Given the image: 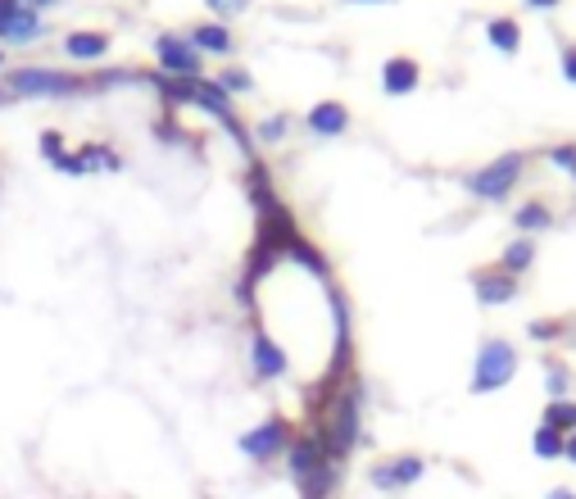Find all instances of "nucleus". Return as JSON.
<instances>
[{
    "label": "nucleus",
    "mask_w": 576,
    "mask_h": 499,
    "mask_svg": "<svg viewBox=\"0 0 576 499\" xmlns=\"http://www.w3.org/2000/svg\"><path fill=\"white\" fill-rule=\"evenodd\" d=\"M363 391L359 386H345V391H336L332 400L323 404V413H318V441H323V450H327V459L332 463H341V459H350V450L359 445V418H363Z\"/></svg>",
    "instance_id": "obj_1"
},
{
    "label": "nucleus",
    "mask_w": 576,
    "mask_h": 499,
    "mask_svg": "<svg viewBox=\"0 0 576 499\" xmlns=\"http://www.w3.org/2000/svg\"><path fill=\"white\" fill-rule=\"evenodd\" d=\"M5 91L10 96H78V91H87V78H73V73H59V69H41V64H23V69H14L10 78H5Z\"/></svg>",
    "instance_id": "obj_2"
},
{
    "label": "nucleus",
    "mask_w": 576,
    "mask_h": 499,
    "mask_svg": "<svg viewBox=\"0 0 576 499\" xmlns=\"http://www.w3.org/2000/svg\"><path fill=\"white\" fill-rule=\"evenodd\" d=\"M513 372H518V350L508 341H486L477 350V368H472V391L486 395V391H499V386L513 382Z\"/></svg>",
    "instance_id": "obj_3"
},
{
    "label": "nucleus",
    "mask_w": 576,
    "mask_h": 499,
    "mask_svg": "<svg viewBox=\"0 0 576 499\" xmlns=\"http://www.w3.org/2000/svg\"><path fill=\"white\" fill-rule=\"evenodd\" d=\"M522 168H527V155H499L490 159L486 168H477V173L468 177V191L477 200H504L513 186H518Z\"/></svg>",
    "instance_id": "obj_4"
},
{
    "label": "nucleus",
    "mask_w": 576,
    "mask_h": 499,
    "mask_svg": "<svg viewBox=\"0 0 576 499\" xmlns=\"http://www.w3.org/2000/svg\"><path fill=\"white\" fill-rule=\"evenodd\" d=\"M155 59H159V69H164L168 78H182V82L205 78V55H200L182 32H164V37L155 41Z\"/></svg>",
    "instance_id": "obj_5"
},
{
    "label": "nucleus",
    "mask_w": 576,
    "mask_h": 499,
    "mask_svg": "<svg viewBox=\"0 0 576 499\" xmlns=\"http://www.w3.org/2000/svg\"><path fill=\"white\" fill-rule=\"evenodd\" d=\"M286 445H291V422L286 418H268L241 436V454L254 463H268V459H277V454H286Z\"/></svg>",
    "instance_id": "obj_6"
},
{
    "label": "nucleus",
    "mask_w": 576,
    "mask_h": 499,
    "mask_svg": "<svg viewBox=\"0 0 576 499\" xmlns=\"http://www.w3.org/2000/svg\"><path fill=\"white\" fill-rule=\"evenodd\" d=\"M323 463H327V450H323V441H318V431H309V436H291V445H286V468H291L295 486H304Z\"/></svg>",
    "instance_id": "obj_7"
},
{
    "label": "nucleus",
    "mask_w": 576,
    "mask_h": 499,
    "mask_svg": "<svg viewBox=\"0 0 576 499\" xmlns=\"http://www.w3.org/2000/svg\"><path fill=\"white\" fill-rule=\"evenodd\" d=\"M250 368H254L259 382H277V377H286L291 359H286V350L268 332H254L250 336Z\"/></svg>",
    "instance_id": "obj_8"
},
{
    "label": "nucleus",
    "mask_w": 576,
    "mask_h": 499,
    "mask_svg": "<svg viewBox=\"0 0 576 499\" xmlns=\"http://www.w3.org/2000/svg\"><path fill=\"white\" fill-rule=\"evenodd\" d=\"M422 472H427V463H422L418 454H400V459L377 463V468L368 472V481H372L377 490H404V486H413Z\"/></svg>",
    "instance_id": "obj_9"
},
{
    "label": "nucleus",
    "mask_w": 576,
    "mask_h": 499,
    "mask_svg": "<svg viewBox=\"0 0 576 499\" xmlns=\"http://www.w3.org/2000/svg\"><path fill=\"white\" fill-rule=\"evenodd\" d=\"M418 82H422L418 59L391 55L386 64H381V91H386V96H409V91H418Z\"/></svg>",
    "instance_id": "obj_10"
},
{
    "label": "nucleus",
    "mask_w": 576,
    "mask_h": 499,
    "mask_svg": "<svg viewBox=\"0 0 576 499\" xmlns=\"http://www.w3.org/2000/svg\"><path fill=\"white\" fill-rule=\"evenodd\" d=\"M472 291H477V300L486 304V309H495V304H508L518 295V277H508L504 268H490V273L472 277Z\"/></svg>",
    "instance_id": "obj_11"
},
{
    "label": "nucleus",
    "mask_w": 576,
    "mask_h": 499,
    "mask_svg": "<svg viewBox=\"0 0 576 499\" xmlns=\"http://www.w3.org/2000/svg\"><path fill=\"white\" fill-rule=\"evenodd\" d=\"M304 123H309L313 137H341V132L350 128V109H345L341 100H318Z\"/></svg>",
    "instance_id": "obj_12"
},
{
    "label": "nucleus",
    "mask_w": 576,
    "mask_h": 499,
    "mask_svg": "<svg viewBox=\"0 0 576 499\" xmlns=\"http://www.w3.org/2000/svg\"><path fill=\"white\" fill-rule=\"evenodd\" d=\"M64 55L78 59V64H96V59L109 55V37L96 28H73L69 37H64Z\"/></svg>",
    "instance_id": "obj_13"
},
{
    "label": "nucleus",
    "mask_w": 576,
    "mask_h": 499,
    "mask_svg": "<svg viewBox=\"0 0 576 499\" xmlns=\"http://www.w3.org/2000/svg\"><path fill=\"white\" fill-rule=\"evenodd\" d=\"M186 41L200 50V55H232V32H227V23H196V28L186 32Z\"/></svg>",
    "instance_id": "obj_14"
},
{
    "label": "nucleus",
    "mask_w": 576,
    "mask_h": 499,
    "mask_svg": "<svg viewBox=\"0 0 576 499\" xmlns=\"http://www.w3.org/2000/svg\"><path fill=\"white\" fill-rule=\"evenodd\" d=\"M37 37H46V19L32 10H19L0 28V41H10V46H28V41H37Z\"/></svg>",
    "instance_id": "obj_15"
},
{
    "label": "nucleus",
    "mask_w": 576,
    "mask_h": 499,
    "mask_svg": "<svg viewBox=\"0 0 576 499\" xmlns=\"http://www.w3.org/2000/svg\"><path fill=\"white\" fill-rule=\"evenodd\" d=\"M286 259H291V264H300L309 277H318V282H327V259L318 255V245H309V241H304V236H295V241H291V250H286Z\"/></svg>",
    "instance_id": "obj_16"
},
{
    "label": "nucleus",
    "mask_w": 576,
    "mask_h": 499,
    "mask_svg": "<svg viewBox=\"0 0 576 499\" xmlns=\"http://www.w3.org/2000/svg\"><path fill=\"white\" fill-rule=\"evenodd\" d=\"M486 37H490V46H495L499 55H518V46H522L518 19H490L486 23Z\"/></svg>",
    "instance_id": "obj_17"
},
{
    "label": "nucleus",
    "mask_w": 576,
    "mask_h": 499,
    "mask_svg": "<svg viewBox=\"0 0 576 499\" xmlns=\"http://www.w3.org/2000/svg\"><path fill=\"white\" fill-rule=\"evenodd\" d=\"M531 259H536V241L531 236H518V241H508L504 259H499V268H504L508 277H522L531 268Z\"/></svg>",
    "instance_id": "obj_18"
},
{
    "label": "nucleus",
    "mask_w": 576,
    "mask_h": 499,
    "mask_svg": "<svg viewBox=\"0 0 576 499\" xmlns=\"http://www.w3.org/2000/svg\"><path fill=\"white\" fill-rule=\"evenodd\" d=\"M513 218H518V227H522V232H545V227L554 223V214H549V205H540V200H527V205H522Z\"/></svg>",
    "instance_id": "obj_19"
},
{
    "label": "nucleus",
    "mask_w": 576,
    "mask_h": 499,
    "mask_svg": "<svg viewBox=\"0 0 576 499\" xmlns=\"http://www.w3.org/2000/svg\"><path fill=\"white\" fill-rule=\"evenodd\" d=\"M78 159L87 164V173H96V168H109V173H118V168H123L118 150H109V146H82Z\"/></svg>",
    "instance_id": "obj_20"
},
{
    "label": "nucleus",
    "mask_w": 576,
    "mask_h": 499,
    "mask_svg": "<svg viewBox=\"0 0 576 499\" xmlns=\"http://www.w3.org/2000/svg\"><path fill=\"white\" fill-rule=\"evenodd\" d=\"M545 427L549 431H558V436H567V431H576V404H567V400H554L545 409Z\"/></svg>",
    "instance_id": "obj_21"
},
{
    "label": "nucleus",
    "mask_w": 576,
    "mask_h": 499,
    "mask_svg": "<svg viewBox=\"0 0 576 499\" xmlns=\"http://www.w3.org/2000/svg\"><path fill=\"white\" fill-rule=\"evenodd\" d=\"M536 454H540V459H563V454H567V441L558 436V431L540 427V431H536Z\"/></svg>",
    "instance_id": "obj_22"
},
{
    "label": "nucleus",
    "mask_w": 576,
    "mask_h": 499,
    "mask_svg": "<svg viewBox=\"0 0 576 499\" xmlns=\"http://www.w3.org/2000/svg\"><path fill=\"white\" fill-rule=\"evenodd\" d=\"M214 82H218V87L227 91V96H236V91H250V87H254V78H250V73L241 69V64H232V69H223V73H218Z\"/></svg>",
    "instance_id": "obj_23"
},
{
    "label": "nucleus",
    "mask_w": 576,
    "mask_h": 499,
    "mask_svg": "<svg viewBox=\"0 0 576 499\" xmlns=\"http://www.w3.org/2000/svg\"><path fill=\"white\" fill-rule=\"evenodd\" d=\"M205 5H209V14H214V23H227L250 10V0H205Z\"/></svg>",
    "instance_id": "obj_24"
},
{
    "label": "nucleus",
    "mask_w": 576,
    "mask_h": 499,
    "mask_svg": "<svg viewBox=\"0 0 576 499\" xmlns=\"http://www.w3.org/2000/svg\"><path fill=\"white\" fill-rule=\"evenodd\" d=\"M254 137L268 141V146H277V141L286 137V118H282V114H273V118H264V123H254Z\"/></svg>",
    "instance_id": "obj_25"
},
{
    "label": "nucleus",
    "mask_w": 576,
    "mask_h": 499,
    "mask_svg": "<svg viewBox=\"0 0 576 499\" xmlns=\"http://www.w3.org/2000/svg\"><path fill=\"white\" fill-rule=\"evenodd\" d=\"M50 168H59V173H73V177H82V173H87V164H82V159H78V150H64V155H59Z\"/></svg>",
    "instance_id": "obj_26"
},
{
    "label": "nucleus",
    "mask_w": 576,
    "mask_h": 499,
    "mask_svg": "<svg viewBox=\"0 0 576 499\" xmlns=\"http://www.w3.org/2000/svg\"><path fill=\"white\" fill-rule=\"evenodd\" d=\"M549 395H554V400H563L567 395V386H572V377H567V368H549Z\"/></svg>",
    "instance_id": "obj_27"
},
{
    "label": "nucleus",
    "mask_w": 576,
    "mask_h": 499,
    "mask_svg": "<svg viewBox=\"0 0 576 499\" xmlns=\"http://www.w3.org/2000/svg\"><path fill=\"white\" fill-rule=\"evenodd\" d=\"M41 155L55 164V159L64 155V137H59V132H41Z\"/></svg>",
    "instance_id": "obj_28"
},
{
    "label": "nucleus",
    "mask_w": 576,
    "mask_h": 499,
    "mask_svg": "<svg viewBox=\"0 0 576 499\" xmlns=\"http://www.w3.org/2000/svg\"><path fill=\"white\" fill-rule=\"evenodd\" d=\"M549 159H554L558 168H567V173L576 177V146H554V150H549Z\"/></svg>",
    "instance_id": "obj_29"
},
{
    "label": "nucleus",
    "mask_w": 576,
    "mask_h": 499,
    "mask_svg": "<svg viewBox=\"0 0 576 499\" xmlns=\"http://www.w3.org/2000/svg\"><path fill=\"white\" fill-rule=\"evenodd\" d=\"M563 78L576 87V46H563Z\"/></svg>",
    "instance_id": "obj_30"
},
{
    "label": "nucleus",
    "mask_w": 576,
    "mask_h": 499,
    "mask_svg": "<svg viewBox=\"0 0 576 499\" xmlns=\"http://www.w3.org/2000/svg\"><path fill=\"white\" fill-rule=\"evenodd\" d=\"M558 332H563L558 323H531V336H536V341H549V336H558Z\"/></svg>",
    "instance_id": "obj_31"
},
{
    "label": "nucleus",
    "mask_w": 576,
    "mask_h": 499,
    "mask_svg": "<svg viewBox=\"0 0 576 499\" xmlns=\"http://www.w3.org/2000/svg\"><path fill=\"white\" fill-rule=\"evenodd\" d=\"M19 10H23L19 0H0V28H5V23H10L14 14H19Z\"/></svg>",
    "instance_id": "obj_32"
},
{
    "label": "nucleus",
    "mask_w": 576,
    "mask_h": 499,
    "mask_svg": "<svg viewBox=\"0 0 576 499\" xmlns=\"http://www.w3.org/2000/svg\"><path fill=\"white\" fill-rule=\"evenodd\" d=\"M23 10H32V14H41V10H55L59 0H19Z\"/></svg>",
    "instance_id": "obj_33"
},
{
    "label": "nucleus",
    "mask_w": 576,
    "mask_h": 499,
    "mask_svg": "<svg viewBox=\"0 0 576 499\" xmlns=\"http://www.w3.org/2000/svg\"><path fill=\"white\" fill-rule=\"evenodd\" d=\"M531 10H554V5H563V0H527Z\"/></svg>",
    "instance_id": "obj_34"
},
{
    "label": "nucleus",
    "mask_w": 576,
    "mask_h": 499,
    "mask_svg": "<svg viewBox=\"0 0 576 499\" xmlns=\"http://www.w3.org/2000/svg\"><path fill=\"white\" fill-rule=\"evenodd\" d=\"M549 499H576L572 490H549Z\"/></svg>",
    "instance_id": "obj_35"
},
{
    "label": "nucleus",
    "mask_w": 576,
    "mask_h": 499,
    "mask_svg": "<svg viewBox=\"0 0 576 499\" xmlns=\"http://www.w3.org/2000/svg\"><path fill=\"white\" fill-rule=\"evenodd\" d=\"M350 5H391V0H350Z\"/></svg>",
    "instance_id": "obj_36"
},
{
    "label": "nucleus",
    "mask_w": 576,
    "mask_h": 499,
    "mask_svg": "<svg viewBox=\"0 0 576 499\" xmlns=\"http://www.w3.org/2000/svg\"><path fill=\"white\" fill-rule=\"evenodd\" d=\"M567 459L576 463V436H572V441H567Z\"/></svg>",
    "instance_id": "obj_37"
},
{
    "label": "nucleus",
    "mask_w": 576,
    "mask_h": 499,
    "mask_svg": "<svg viewBox=\"0 0 576 499\" xmlns=\"http://www.w3.org/2000/svg\"><path fill=\"white\" fill-rule=\"evenodd\" d=\"M0 69H5V50H0Z\"/></svg>",
    "instance_id": "obj_38"
},
{
    "label": "nucleus",
    "mask_w": 576,
    "mask_h": 499,
    "mask_svg": "<svg viewBox=\"0 0 576 499\" xmlns=\"http://www.w3.org/2000/svg\"><path fill=\"white\" fill-rule=\"evenodd\" d=\"M0 105H5V91H0Z\"/></svg>",
    "instance_id": "obj_39"
}]
</instances>
